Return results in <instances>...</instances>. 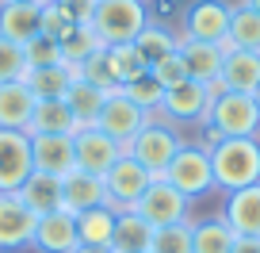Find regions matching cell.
<instances>
[{
  "mask_svg": "<svg viewBox=\"0 0 260 253\" xmlns=\"http://www.w3.org/2000/svg\"><path fill=\"white\" fill-rule=\"evenodd\" d=\"M214 169V188L218 192H237V188L260 184V138H222L207 146Z\"/></svg>",
  "mask_w": 260,
  "mask_h": 253,
  "instance_id": "obj_1",
  "label": "cell"
},
{
  "mask_svg": "<svg viewBox=\"0 0 260 253\" xmlns=\"http://www.w3.org/2000/svg\"><path fill=\"white\" fill-rule=\"evenodd\" d=\"M146 23H149L146 0H96L88 31L96 35L100 46H126L142 35Z\"/></svg>",
  "mask_w": 260,
  "mask_h": 253,
  "instance_id": "obj_2",
  "label": "cell"
},
{
  "mask_svg": "<svg viewBox=\"0 0 260 253\" xmlns=\"http://www.w3.org/2000/svg\"><path fill=\"white\" fill-rule=\"evenodd\" d=\"M207 131L218 138H260V107L245 92H214L211 111H207Z\"/></svg>",
  "mask_w": 260,
  "mask_h": 253,
  "instance_id": "obj_3",
  "label": "cell"
},
{
  "mask_svg": "<svg viewBox=\"0 0 260 253\" xmlns=\"http://www.w3.org/2000/svg\"><path fill=\"white\" fill-rule=\"evenodd\" d=\"M161 177L187 200L214 192V169H211V154H207L203 142H184L180 154L169 161V169H165Z\"/></svg>",
  "mask_w": 260,
  "mask_h": 253,
  "instance_id": "obj_4",
  "label": "cell"
},
{
  "mask_svg": "<svg viewBox=\"0 0 260 253\" xmlns=\"http://www.w3.org/2000/svg\"><path fill=\"white\" fill-rule=\"evenodd\" d=\"M180 146H184V138L172 131L169 123H157L153 115H149V123L142 127L138 134H134V138H130L126 154L134 157L138 165H146L153 177H161V173L169 169V161L180 154Z\"/></svg>",
  "mask_w": 260,
  "mask_h": 253,
  "instance_id": "obj_5",
  "label": "cell"
},
{
  "mask_svg": "<svg viewBox=\"0 0 260 253\" xmlns=\"http://www.w3.org/2000/svg\"><path fill=\"white\" fill-rule=\"evenodd\" d=\"M230 16H234V4H230V0H191V4L180 12V39L222 42L230 35Z\"/></svg>",
  "mask_w": 260,
  "mask_h": 253,
  "instance_id": "obj_6",
  "label": "cell"
},
{
  "mask_svg": "<svg viewBox=\"0 0 260 253\" xmlns=\"http://www.w3.org/2000/svg\"><path fill=\"white\" fill-rule=\"evenodd\" d=\"M153 173L146 169V165H138L130 154H122L119 161L111 165V169L104 173V192H107V207L111 211H130V207L142 200V192H146L149 184H153Z\"/></svg>",
  "mask_w": 260,
  "mask_h": 253,
  "instance_id": "obj_7",
  "label": "cell"
},
{
  "mask_svg": "<svg viewBox=\"0 0 260 253\" xmlns=\"http://www.w3.org/2000/svg\"><path fill=\"white\" fill-rule=\"evenodd\" d=\"M187 207H191V200L180 196V192H176V188H172L165 177H157L153 184L142 192V200L130 207V211H138L153 230H161V227H176V222H187Z\"/></svg>",
  "mask_w": 260,
  "mask_h": 253,
  "instance_id": "obj_8",
  "label": "cell"
},
{
  "mask_svg": "<svg viewBox=\"0 0 260 253\" xmlns=\"http://www.w3.org/2000/svg\"><path fill=\"white\" fill-rule=\"evenodd\" d=\"M214 92H222L218 85H199V81H180L172 89H165L161 100V115L169 123H207V111H211Z\"/></svg>",
  "mask_w": 260,
  "mask_h": 253,
  "instance_id": "obj_9",
  "label": "cell"
},
{
  "mask_svg": "<svg viewBox=\"0 0 260 253\" xmlns=\"http://www.w3.org/2000/svg\"><path fill=\"white\" fill-rule=\"evenodd\" d=\"M31 134L27 131H0V192H19L31 180Z\"/></svg>",
  "mask_w": 260,
  "mask_h": 253,
  "instance_id": "obj_10",
  "label": "cell"
},
{
  "mask_svg": "<svg viewBox=\"0 0 260 253\" xmlns=\"http://www.w3.org/2000/svg\"><path fill=\"white\" fill-rule=\"evenodd\" d=\"M146 123H149V115L119 89V92H111V96L104 100V111H100L96 127L107 134V138H115L119 146H130V138H134V134H138Z\"/></svg>",
  "mask_w": 260,
  "mask_h": 253,
  "instance_id": "obj_11",
  "label": "cell"
},
{
  "mask_svg": "<svg viewBox=\"0 0 260 253\" xmlns=\"http://www.w3.org/2000/svg\"><path fill=\"white\" fill-rule=\"evenodd\" d=\"M39 215L19 200V192H0V253L27 249L35 238Z\"/></svg>",
  "mask_w": 260,
  "mask_h": 253,
  "instance_id": "obj_12",
  "label": "cell"
},
{
  "mask_svg": "<svg viewBox=\"0 0 260 253\" xmlns=\"http://www.w3.org/2000/svg\"><path fill=\"white\" fill-rule=\"evenodd\" d=\"M73 154H77V169L81 173L104 177V173L126 154V146H119L115 138H107L100 127H81V131L73 134Z\"/></svg>",
  "mask_w": 260,
  "mask_h": 253,
  "instance_id": "obj_13",
  "label": "cell"
},
{
  "mask_svg": "<svg viewBox=\"0 0 260 253\" xmlns=\"http://www.w3.org/2000/svg\"><path fill=\"white\" fill-rule=\"evenodd\" d=\"M31 245L39 253H73L81 245V234H77V215L73 211H50V215H39L35 222V238Z\"/></svg>",
  "mask_w": 260,
  "mask_h": 253,
  "instance_id": "obj_14",
  "label": "cell"
},
{
  "mask_svg": "<svg viewBox=\"0 0 260 253\" xmlns=\"http://www.w3.org/2000/svg\"><path fill=\"white\" fill-rule=\"evenodd\" d=\"M31 161L35 173H50V177L73 173L77 169L73 134H31Z\"/></svg>",
  "mask_w": 260,
  "mask_h": 253,
  "instance_id": "obj_15",
  "label": "cell"
},
{
  "mask_svg": "<svg viewBox=\"0 0 260 253\" xmlns=\"http://www.w3.org/2000/svg\"><path fill=\"white\" fill-rule=\"evenodd\" d=\"M222 219L230 222L237 238H260V184L226 192L222 200Z\"/></svg>",
  "mask_w": 260,
  "mask_h": 253,
  "instance_id": "obj_16",
  "label": "cell"
},
{
  "mask_svg": "<svg viewBox=\"0 0 260 253\" xmlns=\"http://www.w3.org/2000/svg\"><path fill=\"white\" fill-rule=\"evenodd\" d=\"M180 58H184V69L191 81L199 85H218L222 77V62H226V54H222L218 42H191V39H180Z\"/></svg>",
  "mask_w": 260,
  "mask_h": 253,
  "instance_id": "obj_17",
  "label": "cell"
},
{
  "mask_svg": "<svg viewBox=\"0 0 260 253\" xmlns=\"http://www.w3.org/2000/svg\"><path fill=\"white\" fill-rule=\"evenodd\" d=\"M107 204V192H104V177H92V173H65L61 177V207L65 211H92V207H104Z\"/></svg>",
  "mask_w": 260,
  "mask_h": 253,
  "instance_id": "obj_18",
  "label": "cell"
},
{
  "mask_svg": "<svg viewBox=\"0 0 260 253\" xmlns=\"http://www.w3.org/2000/svg\"><path fill=\"white\" fill-rule=\"evenodd\" d=\"M42 35V4H12L0 0V39H12L27 46Z\"/></svg>",
  "mask_w": 260,
  "mask_h": 253,
  "instance_id": "obj_19",
  "label": "cell"
},
{
  "mask_svg": "<svg viewBox=\"0 0 260 253\" xmlns=\"http://www.w3.org/2000/svg\"><path fill=\"white\" fill-rule=\"evenodd\" d=\"M218 89L245 92V96H252V92L260 89V54L256 50H230L226 62H222Z\"/></svg>",
  "mask_w": 260,
  "mask_h": 253,
  "instance_id": "obj_20",
  "label": "cell"
},
{
  "mask_svg": "<svg viewBox=\"0 0 260 253\" xmlns=\"http://www.w3.org/2000/svg\"><path fill=\"white\" fill-rule=\"evenodd\" d=\"M35 111V96L23 81L0 85V131H27Z\"/></svg>",
  "mask_w": 260,
  "mask_h": 253,
  "instance_id": "obj_21",
  "label": "cell"
},
{
  "mask_svg": "<svg viewBox=\"0 0 260 253\" xmlns=\"http://www.w3.org/2000/svg\"><path fill=\"white\" fill-rule=\"evenodd\" d=\"M73 111L65 107V100H35V111H31V127L27 134H77Z\"/></svg>",
  "mask_w": 260,
  "mask_h": 253,
  "instance_id": "obj_22",
  "label": "cell"
},
{
  "mask_svg": "<svg viewBox=\"0 0 260 253\" xmlns=\"http://www.w3.org/2000/svg\"><path fill=\"white\" fill-rule=\"evenodd\" d=\"M61 100H65V107L73 111L77 127H96L100 111H104L107 92L96 89V85H88V81H81V77H73V85H69V92H65Z\"/></svg>",
  "mask_w": 260,
  "mask_h": 253,
  "instance_id": "obj_23",
  "label": "cell"
},
{
  "mask_svg": "<svg viewBox=\"0 0 260 253\" xmlns=\"http://www.w3.org/2000/svg\"><path fill=\"white\" fill-rule=\"evenodd\" d=\"M149 238H153V227H149L138 211H119V215H115L111 253H146Z\"/></svg>",
  "mask_w": 260,
  "mask_h": 253,
  "instance_id": "obj_24",
  "label": "cell"
},
{
  "mask_svg": "<svg viewBox=\"0 0 260 253\" xmlns=\"http://www.w3.org/2000/svg\"><path fill=\"white\" fill-rule=\"evenodd\" d=\"M19 200H23L35 215L61 211V177H50V173H31V180L19 188Z\"/></svg>",
  "mask_w": 260,
  "mask_h": 253,
  "instance_id": "obj_25",
  "label": "cell"
},
{
  "mask_svg": "<svg viewBox=\"0 0 260 253\" xmlns=\"http://www.w3.org/2000/svg\"><path fill=\"white\" fill-rule=\"evenodd\" d=\"M237 242V234L230 230V222L222 215L191 222V253H230Z\"/></svg>",
  "mask_w": 260,
  "mask_h": 253,
  "instance_id": "obj_26",
  "label": "cell"
},
{
  "mask_svg": "<svg viewBox=\"0 0 260 253\" xmlns=\"http://www.w3.org/2000/svg\"><path fill=\"white\" fill-rule=\"evenodd\" d=\"M115 215H119V211H111L107 204L77 215V234H81V245H92V249H111Z\"/></svg>",
  "mask_w": 260,
  "mask_h": 253,
  "instance_id": "obj_27",
  "label": "cell"
},
{
  "mask_svg": "<svg viewBox=\"0 0 260 253\" xmlns=\"http://www.w3.org/2000/svg\"><path fill=\"white\" fill-rule=\"evenodd\" d=\"M176 46H180V35H172L169 27L157 23V19H149V23L142 27V35L134 39V50L142 54V62H146V66H157L161 58L176 54Z\"/></svg>",
  "mask_w": 260,
  "mask_h": 253,
  "instance_id": "obj_28",
  "label": "cell"
},
{
  "mask_svg": "<svg viewBox=\"0 0 260 253\" xmlns=\"http://www.w3.org/2000/svg\"><path fill=\"white\" fill-rule=\"evenodd\" d=\"M73 69L69 66H54V69H27L23 73V85L31 89L35 100H61L73 85Z\"/></svg>",
  "mask_w": 260,
  "mask_h": 253,
  "instance_id": "obj_29",
  "label": "cell"
},
{
  "mask_svg": "<svg viewBox=\"0 0 260 253\" xmlns=\"http://www.w3.org/2000/svg\"><path fill=\"white\" fill-rule=\"evenodd\" d=\"M230 46L234 50H256L260 54V12H252L249 4H234V16H230Z\"/></svg>",
  "mask_w": 260,
  "mask_h": 253,
  "instance_id": "obj_30",
  "label": "cell"
},
{
  "mask_svg": "<svg viewBox=\"0 0 260 253\" xmlns=\"http://www.w3.org/2000/svg\"><path fill=\"white\" fill-rule=\"evenodd\" d=\"M104 50H107V62H111V73H115V85H119V89H126L130 81H138L142 73H149V66L142 62L134 42H126V46H104Z\"/></svg>",
  "mask_w": 260,
  "mask_h": 253,
  "instance_id": "obj_31",
  "label": "cell"
},
{
  "mask_svg": "<svg viewBox=\"0 0 260 253\" xmlns=\"http://www.w3.org/2000/svg\"><path fill=\"white\" fill-rule=\"evenodd\" d=\"M23 58H27V69H54V66H65V50H61V39L54 35H39L23 46Z\"/></svg>",
  "mask_w": 260,
  "mask_h": 253,
  "instance_id": "obj_32",
  "label": "cell"
},
{
  "mask_svg": "<svg viewBox=\"0 0 260 253\" xmlns=\"http://www.w3.org/2000/svg\"><path fill=\"white\" fill-rule=\"evenodd\" d=\"M77 77H81V81H88V85H96V89H104L107 96H111V92H119V85H115V73H111V62H107V50H104V46H100L96 54H88L81 66H77Z\"/></svg>",
  "mask_w": 260,
  "mask_h": 253,
  "instance_id": "obj_33",
  "label": "cell"
},
{
  "mask_svg": "<svg viewBox=\"0 0 260 253\" xmlns=\"http://www.w3.org/2000/svg\"><path fill=\"white\" fill-rule=\"evenodd\" d=\"M146 253H191V222H176V227L153 230Z\"/></svg>",
  "mask_w": 260,
  "mask_h": 253,
  "instance_id": "obj_34",
  "label": "cell"
},
{
  "mask_svg": "<svg viewBox=\"0 0 260 253\" xmlns=\"http://www.w3.org/2000/svg\"><path fill=\"white\" fill-rule=\"evenodd\" d=\"M122 92H126V96L134 100V104H138V107H142L146 115L161 111V100H165V85L157 81L153 73H142L138 81H130V85H126Z\"/></svg>",
  "mask_w": 260,
  "mask_h": 253,
  "instance_id": "obj_35",
  "label": "cell"
},
{
  "mask_svg": "<svg viewBox=\"0 0 260 253\" xmlns=\"http://www.w3.org/2000/svg\"><path fill=\"white\" fill-rule=\"evenodd\" d=\"M27 73V58H23V46L12 39H0V85L8 81H23Z\"/></svg>",
  "mask_w": 260,
  "mask_h": 253,
  "instance_id": "obj_36",
  "label": "cell"
},
{
  "mask_svg": "<svg viewBox=\"0 0 260 253\" xmlns=\"http://www.w3.org/2000/svg\"><path fill=\"white\" fill-rule=\"evenodd\" d=\"M149 73H153L157 81L165 85V89H172V85L187 81V69H184V58H180V50H176V54H169V58H161L157 66H149Z\"/></svg>",
  "mask_w": 260,
  "mask_h": 253,
  "instance_id": "obj_37",
  "label": "cell"
},
{
  "mask_svg": "<svg viewBox=\"0 0 260 253\" xmlns=\"http://www.w3.org/2000/svg\"><path fill=\"white\" fill-rule=\"evenodd\" d=\"M57 8H61L65 16L73 19L77 27H88V19H92V8H96V0H57Z\"/></svg>",
  "mask_w": 260,
  "mask_h": 253,
  "instance_id": "obj_38",
  "label": "cell"
},
{
  "mask_svg": "<svg viewBox=\"0 0 260 253\" xmlns=\"http://www.w3.org/2000/svg\"><path fill=\"white\" fill-rule=\"evenodd\" d=\"M230 253H260V238H237Z\"/></svg>",
  "mask_w": 260,
  "mask_h": 253,
  "instance_id": "obj_39",
  "label": "cell"
},
{
  "mask_svg": "<svg viewBox=\"0 0 260 253\" xmlns=\"http://www.w3.org/2000/svg\"><path fill=\"white\" fill-rule=\"evenodd\" d=\"M73 253H111V249H92V245H77Z\"/></svg>",
  "mask_w": 260,
  "mask_h": 253,
  "instance_id": "obj_40",
  "label": "cell"
},
{
  "mask_svg": "<svg viewBox=\"0 0 260 253\" xmlns=\"http://www.w3.org/2000/svg\"><path fill=\"white\" fill-rule=\"evenodd\" d=\"M12 4H50V0H12Z\"/></svg>",
  "mask_w": 260,
  "mask_h": 253,
  "instance_id": "obj_41",
  "label": "cell"
},
{
  "mask_svg": "<svg viewBox=\"0 0 260 253\" xmlns=\"http://www.w3.org/2000/svg\"><path fill=\"white\" fill-rule=\"evenodd\" d=\"M245 4H249V8H252V12H260V0H245Z\"/></svg>",
  "mask_w": 260,
  "mask_h": 253,
  "instance_id": "obj_42",
  "label": "cell"
},
{
  "mask_svg": "<svg viewBox=\"0 0 260 253\" xmlns=\"http://www.w3.org/2000/svg\"><path fill=\"white\" fill-rule=\"evenodd\" d=\"M252 100H256V107H260V89H256V92H252Z\"/></svg>",
  "mask_w": 260,
  "mask_h": 253,
  "instance_id": "obj_43",
  "label": "cell"
}]
</instances>
